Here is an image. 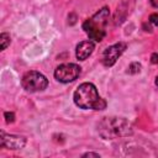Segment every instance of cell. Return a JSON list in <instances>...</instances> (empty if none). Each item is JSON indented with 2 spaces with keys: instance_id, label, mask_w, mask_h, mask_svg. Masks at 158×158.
Segmentation results:
<instances>
[{
  "instance_id": "6da1fadb",
  "label": "cell",
  "mask_w": 158,
  "mask_h": 158,
  "mask_svg": "<svg viewBox=\"0 0 158 158\" xmlns=\"http://www.w3.org/2000/svg\"><path fill=\"white\" fill-rule=\"evenodd\" d=\"M73 100L78 107L84 110H104L106 107V101L99 95L93 83L80 84L73 94Z\"/></svg>"
},
{
  "instance_id": "7a4b0ae2",
  "label": "cell",
  "mask_w": 158,
  "mask_h": 158,
  "mask_svg": "<svg viewBox=\"0 0 158 158\" xmlns=\"http://www.w3.org/2000/svg\"><path fill=\"white\" fill-rule=\"evenodd\" d=\"M99 135L104 139H114L118 137H127L133 133L132 125L123 117L107 116L104 117L98 125Z\"/></svg>"
},
{
  "instance_id": "3957f363",
  "label": "cell",
  "mask_w": 158,
  "mask_h": 158,
  "mask_svg": "<svg viewBox=\"0 0 158 158\" xmlns=\"http://www.w3.org/2000/svg\"><path fill=\"white\" fill-rule=\"evenodd\" d=\"M109 17L110 10L107 6H104L94 16L85 20V22L83 23V30L90 40H94L96 42L102 41V38L106 36V25L109 22Z\"/></svg>"
},
{
  "instance_id": "277c9868",
  "label": "cell",
  "mask_w": 158,
  "mask_h": 158,
  "mask_svg": "<svg viewBox=\"0 0 158 158\" xmlns=\"http://www.w3.org/2000/svg\"><path fill=\"white\" fill-rule=\"evenodd\" d=\"M21 85L26 91H30V93L42 91L47 88L48 79L40 72L30 70L23 74V77L21 79Z\"/></svg>"
},
{
  "instance_id": "5b68a950",
  "label": "cell",
  "mask_w": 158,
  "mask_h": 158,
  "mask_svg": "<svg viewBox=\"0 0 158 158\" xmlns=\"http://www.w3.org/2000/svg\"><path fill=\"white\" fill-rule=\"evenodd\" d=\"M81 68L74 63H64L56 68L54 78L60 83H70L74 81L80 75Z\"/></svg>"
},
{
  "instance_id": "8992f818",
  "label": "cell",
  "mask_w": 158,
  "mask_h": 158,
  "mask_svg": "<svg viewBox=\"0 0 158 158\" xmlns=\"http://www.w3.org/2000/svg\"><path fill=\"white\" fill-rule=\"evenodd\" d=\"M125 49H126L125 42H118L107 47L102 53V59H101L102 64L105 67H112L116 63V60L120 58V56L125 52Z\"/></svg>"
},
{
  "instance_id": "52a82bcc",
  "label": "cell",
  "mask_w": 158,
  "mask_h": 158,
  "mask_svg": "<svg viewBox=\"0 0 158 158\" xmlns=\"http://www.w3.org/2000/svg\"><path fill=\"white\" fill-rule=\"evenodd\" d=\"M26 144V138L23 136L7 135L4 131L0 132V147L9 149H21Z\"/></svg>"
},
{
  "instance_id": "ba28073f",
  "label": "cell",
  "mask_w": 158,
  "mask_h": 158,
  "mask_svg": "<svg viewBox=\"0 0 158 158\" xmlns=\"http://www.w3.org/2000/svg\"><path fill=\"white\" fill-rule=\"evenodd\" d=\"M95 44L93 41L88 40V41H83L80 43H78L77 48H75V56L79 60H85L94 51Z\"/></svg>"
},
{
  "instance_id": "9c48e42d",
  "label": "cell",
  "mask_w": 158,
  "mask_h": 158,
  "mask_svg": "<svg viewBox=\"0 0 158 158\" xmlns=\"http://www.w3.org/2000/svg\"><path fill=\"white\" fill-rule=\"evenodd\" d=\"M10 35L6 32H2L0 35V44H1V51H4L9 44H10Z\"/></svg>"
},
{
  "instance_id": "30bf717a",
  "label": "cell",
  "mask_w": 158,
  "mask_h": 158,
  "mask_svg": "<svg viewBox=\"0 0 158 158\" xmlns=\"http://www.w3.org/2000/svg\"><path fill=\"white\" fill-rule=\"evenodd\" d=\"M141 68H142V65L138 62H132L128 67V73L130 74H137L141 72Z\"/></svg>"
},
{
  "instance_id": "8fae6325",
  "label": "cell",
  "mask_w": 158,
  "mask_h": 158,
  "mask_svg": "<svg viewBox=\"0 0 158 158\" xmlns=\"http://www.w3.org/2000/svg\"><path fill=\"white\" fill-rule=\"evenodd\" d=\"M4 117H5V121H6L7 123H11V122L15 121V114H14V112L6 111V112L4 114Z\"/></svg>"
},
{
  "instance_id": "7c38bea8",
  "label": "cell",
  "mask_w": 158,
  "mask_h": 158,
  "mask_svg": "<svg viewBox=\"0 0 158 158\" xmlns=\"http://www.w3.org/2000/svg\"><path fill=\"white\" fill-rule=\"evenodd\" d=\"M148 20H149V22H151L152 25H154V26H158V14H157V12H154V14H151Z\"/></svg>"
},
{
  "instance_id": "4fadbf2b",
  "label": "cell",
  "mask_w": 158,
  "mask_h": 158,
  "mask_svg": "<svg viewBox=\"0 0 158 158\" xmlns=\"http://www.w3.org/2000/svg\"><path fill=\"white\" fill-rule=\"evenodd\" d=\"M68 19H70V21H69V25H74L75 22H77V15L75 14H69V16H68Z\"/></svg>"
},
{
  "instance_id": "5bb4252c",
  "label": "cell",
  "mask_w": 158,
  "mask_h": 158,
  "mask_svg": "<svg viewBox=\"0 0 158 158\" xmlns=\"http://www.w3.org/2000/svg\"><path fill=\"white\" fill-rule=\"evenodd\" d=\"M151 62L153 64H158V53H152L151 56Z\"/></svg>"
},
{
  "instance_id": "9a60e30c",
  "label": "cell",
  "mask_w": 158,
  "mask_h": 158,
  "mask_svg": "<svg viewBox=\"0 0 158 158\" xmlns=\"http://www.w3.org/2000/svg\"><path fill=\"white\" fill-rule=\"evenodd\" d=\"M83 157H96V158H99L100 156H99L98 153H93V152H88V153H84V154H83Z\"/></svg>"
},
{
  "instance_id": "2e32d148",
  "label": "cell",
  "mask_w": 158,
  "mask_h": 158,
  "mask_svg": "<svg viewBox=\"0 0 158 158\" xmlns=\"http://www.w3.org/2000/svg\"><path fill=\"white\" fill-rule=\"evenodd\" d=\"M149 2H151V5L153 7H157L158 9V0H149Z\"/></svg>"
},
{
  "instance_id": "e0dca14e",
  "label": "cell",
  "mask_w": 158,
  "mask_h": 158,
  "mask_svg": "<svg viewBox=\"0 0 158 158\" xmlns=\"http://www.w3.org/2000/svg\"><path fill=\"white\" fill-rule=\"evenodd\" d=\"M143 28H144V31H148V32H152V28H151V26H148L147 23H143Z\"/></svg>"
},
{
  "instance_id": "ac0fdd59",
  "label": "cell",
  "mask_w": 158,
  "mask_h": 158,
  "mask_svg": "<svg viewBox=\"0 0 158 158\" xmlns=\"http://www.w3.org/2000/svg\"><path fill=\"white\" fill-rule=\"evenodd\" d=\"M154 83H156V85H157V86H158V77H157V78H156V81H154Z\"/></svg>"
}]
</instances>
